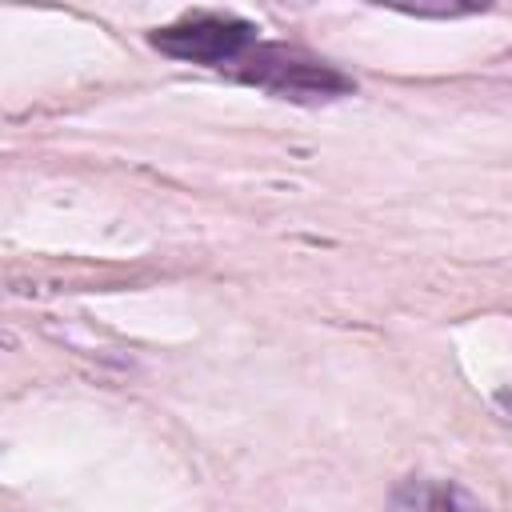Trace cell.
Wrapping results in <instances>:
<instances>
[{
  "label": "cell",
  "instance_id": "cell-3",
  "mask_svg": "<svg viewBox=\"0 0 512 512\" xmlns=\"http://www.w3.org/2000/svg\"><path fill=\"white\" fill-rule=\"evenodd\" d=\"M392 512H488V508L452 480H408L396 488Z\"/></svg>",
  "mask_w": 512,
  "mask_h": 512
},
{
  "label": "cell",
  "instance_id": "cell-4",
  "mask_svg": "<svg viewBox=\"0 0 512 512\" xmlns=\"http://www.w3.org/2000/svg\"><path fill=\"white\" fill-rule=\"evenodd\" d=\"M496 404H500V408L512 416V388H500V392H496Z\"/></svg>",
  "mask_w": 512,
  "mask_h": 512
},
{
  "label": "cell",
  "instance_id": "cell-2",
  "mask_svg": "<svg viewBox=\"0 0 512 512\" xmlns=\"http://www.w3.org/2000/svg\"><path fill=\"white\" fill-rule=\"evenodd\" d=\"M148 40L172 60L220 68V64H240L252 52L256 24L244 16H224V12H196V16H180L176 24L156 28Z\"/></svg>",
  "mask_w": 512,
  "mask_h": 512
},
{
  "label": "cell",
  "instance_id": "cell-1",
  "mask_svg": "<svg viewBox=\"0 0 512 512\" xmlns=\"http://www.w3.org/2000/svg\"><path fill=\"white\" fill-rule=\"evenodd\" d=\"M244 84H256L260 92L276 96V100H292V104H328L340 96L356 92V80L348 72H340L336 64L308 56L304 48H288V44H256L236 72Z\"/></svg>",
  "mask_w": 512,
  "mask_h": 512
}]
</instances>
